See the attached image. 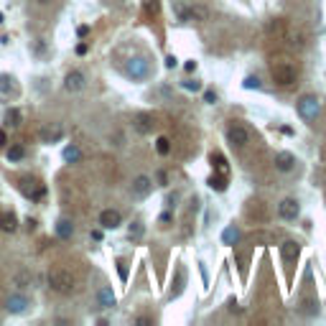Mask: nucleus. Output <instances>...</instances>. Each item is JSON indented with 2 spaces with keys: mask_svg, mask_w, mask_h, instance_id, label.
<instances>
[{
  "mask_svg": "<svg viewBox=\"0 0 326 326\" xmlns=\"http://www.w3.org/2000/svg\"><path fill=\"white\" fill-rule=\"evenodd\" d=\"M49 288L56 290V293H61V296H66V293L74 290V278L66 270H51L49 273Z\"/></svg>",
  "mask_w": 326,
  "mask_h": 326,
  "instance_id": "f257e3e1",
  "label": "nucleus"
},
{
  "mask_svg": "<svg viewBox=\"0 0 326 326\" xmlns=\"http://www.w3.org/2000/svg\"><path fill=\"white\" fill-rule=\"evenodd\" d=\"M319 112H321V102H319V97L316 95H303L298 99V115L303 120H316L319 117Z\"/></svg>",
  "mask_w": 326,
  "mask_h": 326,
  "instance_id": "f03ea898",
  "label": "nucleus"
},
{
  "mask_svg": "<svg viewBox=\"0 0 326 326\" xmlns=\"http://www.w3.org/2000/svg\"><path fill=\"white\" fill-rule=\"evenodd\" d=\"M273 82L280 84V87H290L296 82V69H293V64H288V61H278L273 64Z\"/></svg>",
  "mask_w": 326,
  "mask_h": 326,
  "instance_id": "7ed1b4c3",
  "label": "nucleus"
},
{
  "mask_svg": "<svg viewBox=\"0 0 326 326\" xmlns=\"http://www.w3.org/2000/svg\"><path fill=\"white\" fill-rule=\"evenodd\" d=\"M148 72H151V64L145 56H133L128 61V77H133V79H145Z\"/></svg>",
  "mask_w": 326,
  "mask_h": 326,
  "instance_id": "20e7f679",
  "label": "nucleus"
},
{
  "mask_svg": "<svg viewBox=\"0 0 326 326\" xmlns=\"http://www.w3.org/2000/svg\"><path fill=\"white\" fill-rule=\"evenodd\" d=\"M227 138H230V143L234 145V148H245L247 143H250V133H247V128L245 125H230L227 128Z\"/></svg>",
  "mask_w": 326,
  "mask_h": 326,
  "instance_id": "39448f33",
  "label": "nucleus"
},
{
  "mask_svg": "<svg viewBox=\"0 0 326 326\" xmlns=\"http://www.w3.org/2000/svg\"><path fill=\"white\" fill-rule=\"evenodd\" d=\"M298 211H301V207H298L296 199H283V201L278 204V217L286 219V222H293V219L298 217Z\"/></svg>",
  "mask_w": 326,
  "mask_h": 326,
  "instance_id": "423d86ee",
  "label": "nucleus"
},
{
  "mask_svg": "<svg viewBox=\"0 0 326 326\" xmlns=\"http://www.w3.org/2000/svg\"><path fill=\"white\" fill-rule=\"evenodd\" d=\"M153 191V181L148 176H138L135 181H133V186H130V194H133V199H145Z\"/></svg>",
  "mask_w": 326,
  "mask_h": 326,
  "instance_id": "0eeeda50",
  "label": "nucleus"
},
{
  "mask_svg": "<svg viewBox=\"0 0 326 326\" xmlns=\"http://www.w3.org/2000/svg\"><path fill=\"white\" fill-rule=\"evenodd\" d=\"M99 224H102V230H117L122 224V214L117 209H102L99 211Z\"/></svg>",
  "mask_w": 326,
  "mask_h": 326,
  "instance_id": "6e6552de",
  "label": "nucleus"
},
{
  "mask_svg": "<svg viewBox=\"0 0 326 326\" xmlns=\"http://www.w3.org/2000/svg\"><path fill=\"white\" fill-rule=\"evenodd\" d=\"M28 306H31V301L23 293H13V296H8V301H5V308L10 313H23Z\"/></svg>",
  "mask_w": 326,
  "mask_h": 326,
  "instance_id": "1a4fd4ad",
  "label": "nucleus"
},
{
  "mask_svg": "<svg viewBox=\"0 0 326 326\" xmlns=\"http://www.w3.org/2000/svg\"><path fill=\"white\" fill-rule=\"evenodd\" d=\"M38 138L43 140V143H59L61 138H64V128L61 125H46V128H41V133H38Z\"/></svg>",
  "mask_w": 326,
  "mask_h": 326,
  "instance_id": "9d476101",
  "label": "nucleus"
},
{
  "mask_svg": "<svg viewBox=\"0 0 326 326\" xmlns=\"http://www.w3.org/2000/svg\"><path fill=\"white\" fill-rule=\"evenodd\" d=\"M64 87H66V92H79V89H84V74L82 72H69L66 74V79H64Z\"/></svg>",
  "mask_w": 326,
  "mask_h": 326,
  "instance_id": "9b49d317",
  "label": "nucleus"
},
{
  "mask_svg": "<svg viewBox=\"0 0 326 326\" xmlns=\"http://www.w3.org/2000/svg\"><path fill=\"white\" fill-rule=\"evenodd\" d=\"M298 252H301V247H298V242H293V240H288V242L280 245V257H283L286 263H296V260H298Z\"/></svg>",
  "mask_w": 326,
  "mask_h": 326,
  "instance_id": "f8f14e48",
  "label": "nucleus"
},
{
  "mask_svg": "<svg viewBox=\"0 0 326 326\" xmlns=\"http://www.w3.org/2000/svg\"><path fill=\"white\" fill-rule=\"evenodd\" d=\"M133 128H135V133H140V135H148L153 130V117L140 112V115H135V120H133Z\"/></svg>",
  "mask_w": 326,
  "mask_h": 326,
  "instance_id": "ddd939ff",
  "label": "nucleus"
},
{
  "mask_svg": "<svg viewBox=\"0 0 326 326\" xmlns=\"http://www.w3.org/2000/svg\"><path fill=\"white\" fill-rule=\"evenodd\" d=\"M293 166H296L293 153H286V151H283V153H278V155H275V168H278V171H283V173H286V171H290Z\"/></svg>",
  "mask_w": 326,
  "mask_h": 326,
  "instance_id": "4468645a",
  "label": "nucleus"
},
{
  "mask_svg": "<svg viewBox=\"0 0 326 326\" xmlns=\"http://www.w3.org/2000/svg\"><path fill=\"white\" fill-rule=\"evenodd\" d=\"M18 230V219L13 211H3L0 214V232H16Z\"/></svg>",
  "mask_w": 326,
  "mask_h": 326,
  "instance_id": "2eb2a0df",
  "label": "nucleus"
},
{
  "mask_svg": "<svg viewBox=\"0 0 326 326\" xmlns=\"http://www.w3.org/2000/svg\"><path fill=\"white\" fill-rule=\"evenodd\" d=\"M56 234H59L61 240H72V234H74V224L69 219H59L56 222Z\"/></svg>",
  "mask_w": 326,
  "mask_h": 326,
  "instance_id": "dca6fc26",
  "label": "nucleus"
},
{
  "mask_svg": "<svg viewBox=\"0 0 326 326\" xmlns=\"http://www.w3.org/2000/svg\"><path fill=\"white\" fill-rule=\"evenodd\" d=\"M97 301H99V306H102V308H112V306H115V293H112V288H99Z\"/></svg>",
  "mask_w": 326,
  "mask_h": 326,
  "instance_id": "f3484780",
  "label": "nucleus"
},
{
  "mask_svg": "<svg viewBox=\"0 0 326 326\" xmlns=\"http://www.w3.org/2000/svg\"><path fill=\"white\" fill-rule=\"evenodd\" d=\"M181 20H207V10L204 8H191V10H181L178 13Z\"/></svg>",
  "mask_w": 326,
  "mask_h": 326,
  "instance_id": "a211bd4d",
  "label": "nucleus"
},
{
  "mask_svg": "<svg viewBox=\"0 0 326 326\" xmlns=\"http://www.w3.org/2000/svg\"><path fill=\"white\" fill-rule=\"evenodd\" d=\"M211 163H214V171L219 176H230V166H227V158H224L222 153H214L211 155Z\"/></svg>",
  "mask_w": 326,
  "mask_h": 326,
  "instance_id": "6ab92c4d",
  "label": "nucleus"
},
{
  "mask_svg": "<svg viewBox=\"0 0 326 326\" xmlns=\"http://www.w3.org/2000/svg\"><path fill=\"white\" fill-rule=\"evenodd\" d=\"M268 33H270V36L283 38V36H286V20H280V18L270 20V26H268Z\"/></svg>",
  "mask_w": 326,
  "mask_h": 326,
  "instance_id": "aec40b11",
  "label": "nucleus"
},
{
  "mask_svg": "<svg viewBox=\"0 0 326 326\" xmlns=\"http://www.w3.org/2000/svg\"><path fill=\"white\" fill-rule=\"evenodd\" d=\"M23 158H26V148H23V145H10V148H8V161L10 163H18Z\"/></svg>",
  "mask_w": 326,
  "mask_h": 326,
  "instance_id": "412c9836",
  "label": "nucleus"
},
{
  "mask_svg": "<svg viewBox=\"0 0 326 326\" xmlns=\"http://www.w3.org/2000/svg\"><path fill=\"white\" fill-rule=\"evenodd\" d=\"M79 158H82V151L77 148V145H66V148H64V161L66 163H77Z\"/></svg>",
  "mask_w": 326,
  "mask_h": 326,
  "instance_id": "4be33fe9",
  "label": "nucleus"
},
{
  "mask_svg": "<svg viewBox=\"0 0 326 326\" xmlns=\"http://www.w3.org/2000/svg\"><path fill=\"white\" fill-rule=\"evenodd\" d=\"M237 240H240V230L237 227H227V230H224V234H222V242L224 245H234Z\"/></svg>",
  "mask_w": 326,
  "mask_h": 326,
  "instance_id": "5701e85b",
  "label": "nucleus"
},
{
  "mask_svg": "<svg viewBox=\"0 0 326 326\" xmlns=\"http://www.w3.org/2000/svg\"><path fill=\"white\" fill-rule=\"evenodd\" d=\"M209 186L214 189V191H227V176H219V173H214L209 178Z\"/></svg>",
  "mask_w": 326,
  "mask_h": 326,
  "instance_id": "b1692460",
  "label": "nucleus"
},
{
  "mask_svg": "<svg viewBox=\"0 0 326 326\" xmlns=\"http://www.w3.org/2000/svg\"><path fill=\"white\" fill-rule=\"evenodd\" d=\"M143 232H145L143 222H133L130 227H128V234H130V240H140V237H143Z\"/></svg>",
  "mask_w": 326,
  "mask_h": 326,
  "instance_id": "393cba45",
  "label": "nucleus"
},
{
  "mask_svg": "<svg viewBox=\"0 0 326 326\" xmlns=\"http://www.w3.org/2000/svg\"><path fill=\"white\" fill-rule=\"evenodd\" d=\"M5 122H8V125L10 128H18L20 125V112L13 107V110H8V115H5Z\"/></svg>",
  "mask_w": 326,
  "mask_h": 326,
  "instance_id": "a878e982",
  "label": "nucleus"
},
{
  "mask_svg": "<svg viewBox=\"0 0 326 326\" xmlns=\"http://www.w3.org/2000/svg\"><path fill=\"white\" fill-rule=\"evenodd\" d=\"M155 151H158L161 155H168V153H171V140H168V138H158V140H155Z\"/></svg>",
  "mask_w": 326,
  "mask_h": 326,
  "instance_id": "bb28decb",
  "label": "nucleus"
},
{
  "mask_svg": "<svg viewBox=\"0 0 326 326\" xmlns=\"http://www.w3.org/2000/svg\"><path fill=\"white\" fill-rule=\"evenodd\" d=\"M306 316H313V313L319 311V301H303V308H301Z\"/></svg>",
  "mask_w": 326,
  "mask_h": 326,
  "instance_id": "cd10ccee",
  "label": "nucleus"
},
{
  "mask_svg": "<svg viewBox=\"0 0 326 326\" xmlns=\"http://www.w3.org/2000/svg\"><path fill=\"white\" fill-rule=\"evenodd\" d=\"M10 89H13V79H10L8 74H0V92H3V95H8Z\"/></svg>",
  "mask_w": 326,
  "mask_h": 326,
  "instance_id": "c85d7f7f",
  "label": "nucleus"
},
{
  "mask_svg": "<svg viewBox=\"0 0 326 326\" xmlns=\"http://www.w3.org/2000/svg\"><path fill=\"white\" fill-rule=\"evenodd\" d=\"M13 283H16L18 288H28V286H31V275H28V273H18V275L13 278Z\"/></svg>",
  "mask_w": 326,
  "mask_h": 326,
  "instance_id": "c756f323",
  "label": "nucleus"
},
{
  "mask_svg": "<svg viewBox=\"0 0 326 326\" xmlns=\"http://www.w3.org/2000/svg\"><path fill=\"white\" fill-rule=\"evenodd\" d=\"M181 87H184V89H189V92H199V89H201V84H199L196 79H184V82H181Z\"/></svg>",
  "mask_w": 326,
  "mask_h": 326,
  "instance_id": "7c9ffc66",
  "label": "nucleus"
},
{
  "mask_svg": "<svg viewBox=\"0 0 326 326\" xmlns=\"http://www.w3.org/2000/svg\"><path fill=\"white\" fill-rule=\"evenodd\" d=\"M242 87L245 89H260V79H257V77H247V79L242 82Z\"/></svg>",
  "mask_w": 326,
  "mask_h": 326,
  "instance_id": "2f4dec72",
  "label": "nucleus"
},
{
  "mask_svg": "<svg viewBox=\"0 0 326 326\" xmlns=\"http://www.w3.org/2000/svg\"><path fill=\"white\" fill-rule=\"evenodd\" d=\"M204 102L207 105H217V92H214V89H207V92H204Z\"/></svg>",
  "mask_w": 326,
  "mask_h": 326,
  "instance_id": "473e14b6",
  "label": "nucleus"
},
{
  "mask_svg": "<svg viewBox=\"0 0 326 326\" xmlns=\"http://www.w3.org/2000/svg\"><path fill=\"white\" fill-rule=\"evenodd\" d=\"M171 222H173V217L168 214V211H163V214L158 217V224H161V227H171Z\"/></svg>",
  "mask_w": 326,
  "mask_h": 326,
  "instance_id": "72a5a7b5",
  "label": "nucleus"
},
{
  "mask_svg": "<svg viewBox=\"0 0 326 326\" xmlns=\"http://www.w3.org/2000/svg\"><path fill=\"white\" fill-rule=\"evenodd\" d=\"M176 64H178L176 56H166V69H176Z\"/></svg>",
  "mask_w": 326,
  "mask_h": 326,
  "instance_id": "f704fd0d",
  "label": "nucleus"
},
{
  "mask_svg": "<svg viewBox=\"0 0 326 326\" xmlns=\"http://www.w3.org/2000/svg\"><path fill=\"white\" fill-rule=\"evenodd\" d=\"M43 49H46V43H43V38H36V43H33V51H36V54H41Z\"/></svg>",
  "mask_w": 326,
  "mask_h": 326,
  "instance_id": "c9c22d12",
  "label": "nucleus"
},
{
  "mask_svg": "<svg viewBox=\"0 0 326 326\" xmlns=\"http://www.w3.org/2000/svg\"><path fill=\"white\" fill-rule=\"evenodd\" d=\"M176 201H178V194H171V196L166 199V204H168V207H176Z\"/></svg>",
  "mask_w": 326,
  "mask_h": 326,
  "instance_id": "e433bc0d",
  "label": "nucleus"
},
{
  "mask_svg": "<svg viewBox=\"0 0 326 326\" xmlns=\"http://www.w3.org/2000/svg\"><path fill=\"white\" fill-rule=\"evenodd\" d=\"M26 230H28V232L36 230V219H26Z\"/></svg>",
  "mask_w": 326,
  "mask_h": 326,
  "instance_id": "4c0bfd02",
  "label": "nucleus"
},
{
  "mask_svg": "<svg viewBox=\"0 0 326 326\" xmlns=\"http://www.w3.org/2000/svg\"><path fill=\"white\" fill-rule=\"evenodd\" d=\"M184 66H186V72H196V61H186Z\"/></svg>",
  "mask_w": 326,
  "mask_h": 326,
  "instance_id": "58836bf2",
  "label": "nucleus"
},
{
  "mask_svg": "<svg viewBox=\"0 0 326 326\" xmlns=\"http://www.w3.org/2000/svg\"><path fill=\"white\" fill-rule=\"evenodd\" d=\"M77 33H79V36L84 38V36H87V33H89V26H79V31H77Z\"/></svg>",
  "mask_w": 326,
  "mask_h": 326,
  "instance_id": "ea45409f",
  "label": "nucleus"
},
{
  "mask_svg": "<svg viewBox=\"0 0 326 326\" xmlns=\"http://www.w3.org/2000/svg\"><path fill=\"white\" fill-rule=\"evenodd\" d=\"M77 54H79V56L87 54V43H79V46H77Z\"/></svg>",
  "mask_w": 326,
  "mask_h": 326,
  "instance_id": "a19ab883",
  "label": "nucleus"
},
{
  "mask_svg": "<svg viewBox=\"0 0 326 326\" xmlns=\"http://www.w3.org/2000/svg\"><path fill=\"white\" fill-rule=\"evenodd\" d=\"M3 143H5V133H3V130H0V145H3Z\"/></svg>",
  "mask_w": 326,
  "mask_h": 326,
  "instance_id": "79ce46f5",
  "label": "nucleus"
},
{
  "mask_svg": "<svg viewBox=\"0 0 326 326\" xmlns=\"http://www.w3.org/2000/svg\"><path fill=\"white\" fill-rule=\"evenodd\" d=\"M36 3H38V5H49V3H51V0H36Z\"/></svg>",
  "mask_w": 326,
  "mask_h": 326,
  "instance_id": "37998d69",
  "label": "nucleus"
}]
</instances>
